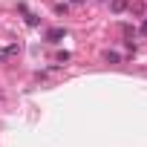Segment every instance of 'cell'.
I'll use <instances>...</instances> for the list:
<instances>
[{"label": "cell", "mask_w": 147, "mask_h": 147, "mask_svg": "<svg viewBox=\"0 0 147 147\" xmlns=\"http://www.w3.org/2000/svg\"><path fill=\"white\" fill-rule=\"evenodd\" d=\"M15 52H18V46H6V49H0V61L9 58V55H15Z\"/></svg>", "instance_id": "obj_3"}, {"label": "cell", "mask_w": 147, "mask_h": 147, "mask_svg": "<svg viewBox=\"0 0 147 147\" xmlns=\"http://www.w3.org/2000/svg\"><path fill=\"white\" fill-rule=\"evenodd\" d=\"M110 9H113L115 15H118V12H124V9H127V0H110Z\"/></svg>", "instance_id": "obj_2"}, {"label": "cell", "mask_w": 147, "mask_h": 147, "mask_svg": "<svg viewBox=\"0 0 147 147\" xmlns=\"http://www.w3.org/2000/svg\"><path fill=\"white\" fill-rule=\"evenodd\" d=\"M63 35H66L63 29H49V32H46V40H52V43H55V40H61Z\"/></svg>", "instance_id": "obj_1"}, {"label": "cell", "mask_w": 147, "mask_h": 147, "mask_svg": "<svg viewBox=\"0 0 147 147\" xmlns=\"http://www.w3.org/2000/svg\"><path fill=\"white\" fill-rule=\"evenodd\" d=\"M144 35H147V20H144Z\"/></svg>", "instance_id": "obj_4"}, {"label": "cell", "mask_w": 147, "mask_h": 147, "mask_svg": "<svg viewBox=\"0 0 147 147\" xmlns=\"http://www.w3.org/2000/svg\"><path fill=\"white\" fill-rule=\"evenodd\" d=\"M75 3H81V0H75Z\"/></svg>", "instance_id": "obj_5"}]
</instances>
